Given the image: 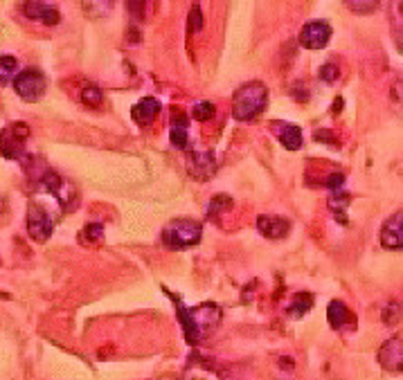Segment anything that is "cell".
Wrapping results in <instances>:
<instances>
[{
    "instance_id": "obj_1",
    "label": "cell",
    "mask_w": 403,
    "mask_h": 380,
    "mask_svg": "<svg viewBox=\"0 0 403 380\" xmlns=\"http://www.w3.org/2000/svg\"><path fill=\"white\" fill-rule=\"evenodd\" d=\"M178 304V320L183 324V333L187 345H199L201 340L212 336V331L219 327L221 322V309L217 304H199V306H183L174 297Z\"/></svg>"
},
{
    "instance_id": "obj_2",
    "label": "cell",
    "mask_w": 403,
    "mask_h": 380,
    "mask_svg": "<svg viewBox=\"0 0 403 380\" xmlns=\"http://www.w3.org/2000/svg\"><path fill=\"white\" fill-rule=\"evenodd\" d=\"M268 90L262 81H248L232 97V115L239 122H250L266 111Z\"/></svg>"
},
{
    "instance_id": "obj_3",
    "label": "cell",
    "mask_w": 403,
    "mask_h": 380,
    "mask_svg": "<svg viewBox=\"0 0 403 380\" xmlns=\"http://www.w3.org/2000/svg\"><path fill=\"white\" fill-rule=\"evenodd\" d=\"M203 237V223L190 221V219H178L167 223L163 230V243L169 250H185L192 248L201 241Z\"/></svg>"
},
{
    "instance_id": "obj_4",
    "label": "cell",
    "mask_w": 403,
    "mask_h": 380,
    "mask_svg": "<svg viewBox=\"0 0 403 380\" xmlns=\"http://www.w3.org/2000/svg\"><path fill=\"white\" fill-rule=\"evenodd\" d=\"M30 138L28 124H12L0 131V153L7 160H21L25 156V140Z\"/></svg>"
},
{
    "instance_id": "obj_5",
    "label": "cell",
    "mask_w": 403,
    "mask_h": 380,
    "mask_svg": "<svg viewBox=\"0 0 403 380\" xmlns=\"http://www.w3.org/2000/svg\"><path fill=\"white\" fill-rule=\"evenodd\" d=\"M46 77L37 68H28L23 72H16L14 77V90L23 97L25 102H39V99L46 95Z\"/></svg>"
},
{
    "instance_id": "obj_6",
    "label": "cell",
    "mask_w": 403,
    "mask_h": 380,
    "mask_svg": "<svg viewBox=\"0 0 403 380\" xmlns=\"http://www.w3.org/2000/svg\"><path fill=\"white\" fill-rule=\"evenodd\" d=\"M55 230V219L48 214V210L39 203H32L28 207V234L37 243H46Z\"/></svg>"
},
{
    "instance_id": "obj_7",
    "label": "cell",
    "mask_w": 403,
    "mask_h": 380,
    "mask_svg": "<svg viewBox=\"0 0 403 380\" xmlns=\"http://www.w3.org/2000/svg\"><path fill=\"white\" fill-rule=\"evenodd\" d=\"M379 363L388 372H403V331L394 333L390 340L383 342V347L379 349Z\"/></svg>"
},
{
    "instance_id": "obj_8",
    "label": "cell",
    "mask_w": 403,
    "mask_h": 380,
    "mask_svg": "<svg viewBox=\"0 0 403 380\" xmlns=\"http://www.w3.org/2000/svg\"><path fill=\"white\" fill-rule=\"evenodd\" d=\"M331 39V25L327 21H311L302 27L300 45L307 50H322Z\"/></svg>"
},
{
    "instance_id": "obj_9",
    "label": "cell",
    "mask_w": 403,
    "mask_h": 380,
    "mask_svg": "<svg viewBox=\"0 0 403 380\" xmlns=\"http://www.w3.org/2000/svg\"><path fill=\"white\" fill-rule=\"evenodd\" d=\"M41 187L46 189V192L52 198H55L59 205H64V207H68L70 203L75 201V189L70 187L66 180L57 174V171H46L43 178H41Z\"/></svg>"
},
{
    "instance_id": "obj_10",
    "label": "cell",
    "mask_w": 403,
    "mask_h": 380,
    "mask_svg": "<svg viewBox=\"0 0 403 380\" xmlns=\"http://www.w3.org/2000/svg\"><path fill=\"white\" fill-rule=\"evenodd\" d=\"M381 246L388 250L403 248V212L392 214L381 228Z\"/></svg>"
},
{
    "instance_id": "obj_11",
    "label": "cell",
    "mask_w": 403,
    "mask_h": 380,
    "mask_svg": "<svg viewBox=\"0 0 403 380\" xmlns=\"http://www.w3.org/2000/svg\"><path fill=\"white\" fill-rule=\"evenodd\" d=\"M23 12L28 18H32V21H41L46 25H57L59 18H61L57 7H52L48 0H28L23 7Z\"/></svg>"
},
{
    "instance_id": "obj_12",
    "label": "cell",
    "mask_w": 403,
    "mask_h": 380,
    "mask_svg": "<svg viewBox=\"0 0 403 380\" xmlns=\"http://www.w3.org/2000/svg\"><path fill=\"white\" fill-rule=\"evenodd\" d=\"M257 230L264 234L266 239H284L289 237L291 223L282 219V216H259L257 219Z\"/></svg>"
},
{
    "instance_id": "obj_13",
    "label": "cell",
    "mask_w": 403,
    "mask_h": 380,
    "mask_svg": "<svg viewBox=\"0 0 403 380\" xmlns=\"http://www.w3.org/2000/svg\"><path fill=\"white\" fill-rule=\"evenodd\" d=\"M160 108H163V104H160L156 97H145L131 108V117H133V122L136 124L149 126L160 115Z\"/></svg>"
},
{
    "instance_id": "obj_14",
    "label": "cell",
    "mask_w": 403,
    "mask_h": 380,
    "mask_svg": "<svg viewBox=\"0 0 403 380\" xmlns=\"http://www.w3.org/2000/svg\"><path fill=\"white\" fill-rule=\"evenodd\" d=\"M273 131L277 135V140L282 142V147L286 151H298L302 147V129L295 124H286V122H275Z\"/></svg>"
},
{
    "instance_id": "obj_15",
    "label": "cell",
    "mask_w": 403,
    "mask_h": 380,
    "mask_svg": "<svg viewBox=\"0 0 403 380\" xmlns=\"http://www.w3.org/2000/svg\"><path fill=\"white\" fill-rule=\"evenodd\" d=\"M192 167H194L196 178L208 180L217 174V158H214L212 151H194L192 153Z\"/></svg>"
},
{
    "instance_id": "obj_16",
    "label": "cell",
    "mask_w": 403,
    "mask_h": 380,
    "mask_svg": "<svg viewBox=\"0 0 403 380\" xmlns=\"http://www.w3.org/2000/svg\"><path fill=\"white\" fill-rule=\"evenodd\" d=\"M327 320L331 324V329H336L340 331L343 327H347L349 322H354V315L349 313L347 306L340 302V300H334V302H329V309H327Z\"/></svg>"
},
{
    "instance_id": "obj_17",
    "label": "cell",
    "mask_w": 403,
    "mask_h": 380,
    "mask_svg": "<svg viewBox=\"0 0 403 380\" xmlns=\"http://www.w3.org/2000/svg\"><path fill=\"white\" fill-rule=\"evenodd\" d=\"M347 205H349V194L345 192L343 187L334 189V192H331V198H329V207H331V212H334L336 221L340 225H347V216H345Z\"/></svg>"
},
{
    "instance_id": "obj_18",
    "label": "cell",
    "mask_w": 403,
    "mask_h": 380,
    "mask_svg": "<svg viewBox=\"0 0 403 380\" xmlns=\"http://www.w3.org/2000/svg\"><path fill=\"white\" fill-rule=\"evenodd\" d=\"M82 7L88 18H106L115 7V0H82Z\"/></svg>"
},
{
    "instance_id": "obj_19",
    "label": "cell",
    "mask_w": 403,
    "mask_h": 380,
    "mask_svg": "<svg viewBox=\"0 0 403 380\" xmlns=\"http://www.w3.org/2000/svg\"><path fill=\"white\" fill-rule=\"evenodd\" d=\"M313 306V295L311 293H298L295 295V300L289 309V315L291 318H302L304 313H309Z\"/></svg>"
},
{
    "instance_id": "obj_20",
    "label": "cell",
    "mask_w": 403,
    "mask_h": 380,
    "mask_svg": "<svg viewBox=\"0 0 403 380\" xmlns=\"http://www.w3.org/2000/svg\"><path fill=\"white\" fill-rule=\"evenodd\" d=\"M232 205H235V203H232L230 196H226V194L214 196L212 201H210V205H208V216H210V219H214V216H219L223 212H230Z\"/></svg>"
},
{
    "instance_id": "obj_21",
    "label": "cell",
    "mask_w": 403,
    "mask_h": 380,
    "mask_svg": "<svg viewBox=\"0 0 403 380\" xmlns=\"http://www.w3.org/2000/svg\"><path fill=\"white\" fill-rule=\"evenodd\" d=\"M19 70V61L14 57H0V84H10Z\"/></svg>"
},
{
    "instance_id": "obj_22",
    "label": "cell",
    "mask_w": 403,
    "mask_h": 380,
    "mask_svg": "<svg viewBox=\"0 0 403 380\" xmlns=\"http://www.w3.org/2000/svg\"><path fill=\"white\" fill-rule=\"evenodd\" d=\"M343 3L356 14H372L379 9L381 0H343Z\"/></svg>"
},
{
    "instance_id": "obj_23",
    "label": "cell",
    "mask_w": 403,
    "mask_h": 380,
    "mask_svg": "<svg viewBox=\"0 0 403 380\" xmlns=\"http://www.w3.org/2000/svg\"><path fill=\"white\" fill-rule=\"evenodd\" d=\"M192 115L196 117L199 122H210L214 115H217V108H214L212 102H196L192 108Z\"/></svg>"
},
{
    "instance_id": "obj_24",
    "label": "cell",
    "mask_w": 403,
    "mask_h": 380,
    "mask_svg": "<svg viewBox=\"0 0 403 380\" xmlns=\"http://www.w3.org/2000/svg\"><path fill=\"white\" fill-rule=\"evenodd\" d=\"M82 239L86 243H102L104 241V225L102 223H88L82 232Z\"/></svg>"
},
{
    "instance_id": "obj_25",
    "label": "cell",
    "mask_w": 403,
    "mask_h": 380,
    "mask_svg": "<svg viewBox=\"0 0 403 380\" xmlns=\"http://www.w3.org/2000/svg\"><path fill=\"white\" fill-rule=\"evenodd\" d=\"M82 102H84L86 106H91V108L100 106V104L104 102L102 90L97 88V86H86V88H84V93H82Z\"/></svg>"
},
{
    "instance_id": "obj_26",
    "label": "cell",
    "mask_w": 403,
    "mask_h": 380,
    "mask_svg": "<svg viewBox=\"0 0 403 380\" xmlns=\"http://www.w3.org/2000/svg\"><path fill=\"white\" fill-rule=\"evenodd\" d=\"M401 304H397V302H392V304H388L383 309V322L388 324V327H394L399 320H401Z\"/></svg>"
},
{
    "instance_id": "obj_27",
    "label": "cell",
    "mask_w": 403,
    "mask_h": 380,
    "mask_svg": "<svg viewBox=\"0 0 403 380\" xmlns=\"http://www.w3.org/2000/svg\"><path fill=\"white\" fill-rule=\"evenodd\" d=\"M187 25H190V32H194V34L203 30L205 18H203V12H201V7H199V5H194V7H192L190 16H187Z\"/></svg>"
},
{
    "instance_id": "obj_28",
    "label": "cell",
    "mask_w": 403,
    "mask_h": 380,
    "mask_svg": "<svg viewBox=\"0 0 403 380\" xmlns=\"http://www.w3.org/2000/svg\"><path fill=\"white\" fill-rule=\"evenodd\" d=\"M318 77L325 81V84H334V81H338V77H340V70H338L336 63H325V66L318 70Z\"/></svg>"
},
{
    "instance_id": "obj_29",
    "label": "cell",
    "mask_w": 403,
    "mask_h": 380,
    "mask_svg": "<svg viewBox=\"0 0 403 380\" xmlns=\"http://www.w3.org/2000/svg\"><path fill=\"white\" fill-rule=\"evenodd\" d=\"M169 140H172L174 147L185 149V147H187V126H172V133H169Z\"/></svg>"
},
{
    "instance_id": "obj_30",
    "label": "cell",
    "mask_w": 403,
    "mask_h": 380,
    "mask_svg": "<svg viewBox=\"0 0 403 380\" xmlns=\"http://www.w3.org/2000/svg\"><path fill=\"white\" fill-rule=\"evenodd\" d=\"M325 185L331 189V192H334V189H340V187L345 185V176H343V174H331V176L327 178V183H325Z\"/></svg>"
},
{
    "instance_id": "obj_31",
    "label": "cell",
    "mask_w": 403,
    "mask_h": 380,
    "mask_svg": "<svg viewBox=\"0 0 403 380\" xmlns=\"http://www.w3.org/2000/svg\"><path fill=\"white\" fill-rule=\"evenodd\" d=\"M394 41H397V48H399V52L403 54V30L394 34Z\"/></svg>"
}]
</instances>
